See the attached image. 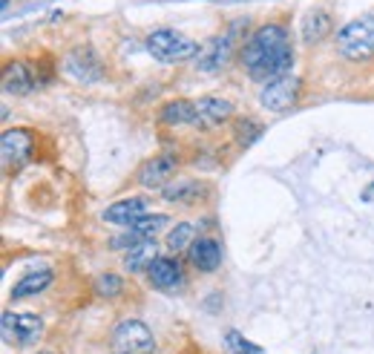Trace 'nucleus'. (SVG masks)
Wrapping results in <instances>:
<instances>
[{
	"instance_id": "4",
	"label": "nucleus",
	"mask_w": 374,
	"mask_h": 354,
	"mask_svg": "<svg viewBox=\"0 0 374 354\" xmlns=\"http://www.w3.org/2000/svg\"><path fill=\"white\" fill-rule=\"evenodd\" d=\"M113 354H153L156 351V337L141 320H124L113 328L110 337Z\"/></svg>"
},
{
	"instance_id": "3",
	"label": "nucleus",
	"mask_w": 374,
	"mask_h": 354,
	"mask_svg": "<svg viewBox=\"0 0 374 354\" xmlns=\"http://www.w3.org/2000/svg\"><path fill=\"white\" fill-rule=\"evenodd\" d=\"M147 49L153 58H159L162 63H182L187 58H196L199 55V43L185 38L182 32H173V29H156L147 35Z\"/></svg>"
},
{
	"instance_id": "13",
	"label": "nucleus",
	"mask_w": 374,
	"mask_h": 354,
	"mask_svg": "<svg viewBox=\"0 0 374 354\" xmlns=\"http://www.w3.org/2000/svg\"><path fill=\"white\" fill-rule=\"evenodd\" d=\"M141 217H147V202L138 199V196H130V199H121V202L110 204L104 210L101 219L110 222V225H127V228H133Z\"/></svg>"
},
{
	"instance_id": "11",
	"label": "nucleus",
	"mask_w": 374,
	"mask_h": 354,
	"mask_svg": "<svg viewBox=\"0 0 374 354\" xmlns=\"http://www.w3.org/2000/svg\"><path fill=\"white\" fill-rule=\"evenodd\" d=\"M147 279H150V286L159 288V291H179L185 286V271H182L179 259L159 256L153 265L147 268Z\"/></svg>"
},
{
	"instance_id": "26",
	"label": "nucleus",
	"mask_w": 374,
	"mask_h": 354,
	"mask_svg": "<svg viewBox=\"0 0 374 354\" xmlns=\"http://www.w3.org/2000/svg\"><path fill=\"white\" fill-rule=\"evenodd\" d=\"M41 354H52V351H41Z\"/></svg>"
},
{
	"instance_id": "2",
	"label": "nucleus",
	"mask_w": 374,
	"mask_h": 354,
	"mask_svg": "<svg viewBox=\"0 0 374 354\" xmlns=\"http://www.w3.org/2000/svg\"><path fill=\"white\" fill-rule=\"evenodd\" d=\"M337 52L346 61L374 58V15H360L337 29Z\"/></svg>"
},
{
	"instance_id": "12",
	"label": "nucleus",
	"mask_w": 374,
	"mask_h": 354,
	"mask_svg": "<svg viewBox=\"0 0 374 354\" xmlns=\"http://www.w3.org/2000/svg\"><path fill=\"white\" fill-rule=\"evenodd\" d=\"M234 115V104L228 98H219V95H204L196 101V124L193 127H202V130H210V127H219Z\"/></svg>"
},
{
	"instance_id": "5",
	"label": "nucleus",
	"mask_w": 374,
	"mask_h": 354,
	"mask_svg": "<svg viewBox=\"0 0 374 354\" xmlns=\"http://www.w3.org/2000/svg\"><path fill=\"white\" fill-rule=\"evenodd\" d=\"M63 73L78 84H98L104 81V61L93 46H75L63 58Z\"/></svg>"
},
{
	"instance_id": "21",
	"label": "nucleus",
	"mask_w": 374,
	"mask_h": 354,
	"mask_svg": "<svg viewBox=\"0 0 374 354\" xmlns=\"http://www.w3.org/2000/svg\"><path fill=\"white\" fill-rule=\"evenodd\" d=\"M170 222V217H165V214H147V217H141L130 231L133 234H138L141 239H153L165 225Z\"/></svg>"
},
{
	"instance_id": "14",
	"label": "nucleus",
	"mask_w": 374,
	"mask_h": 354,
	"mask_svg": "<svg viewBox=\"0 0 374 354\" xmlns=\"http://www.w3.org/2000/svg\"><path fill=\"white\" fill-rule=\"evenodd\" d=\"M187 254H190V265L196 271H202V274H210V271H216L222 265V245L216 239H210V236H199L190 245Z\"/></svg>"
},
{
	"instance_id": "22",
	"label": "nucleus",
	"mask_w": 374,
	"mask_h": 354,
	"mask_svg": "<svg viewBox=\"0 0 374 354\" xmlns=\"http://www.w3.org/2000/svg\"><path fill=\"white\" fill-rule=\"evenodd\" d=\"M193 242H196V228H193L190 222H179V225L167 234V248H170L173 254L185 251V248L193 245Z\"/></svg>"
},
{
	"instance_id": "10",
	"label": "nucleus",
	"mask_w": 374,
	"mask_h": 354,
	"mask_svg": "<svg viewBox=\"0 0 374 354\" xmlns=\"http://www.w3.org/2000/svg\"><path fill=\"white\" fill-rule=\"evenodd\" d=\"M234 55V29L224 32V35H216L210 41H204L199 46V55H196V66L202 69V73H216V69H222L224 63L231 61Z\"/></svg>"
},
{
	"instance_id": "16",
	"label": "nucleus",
	"mask_w": 374,
	"mask_h": 354,
	"mask_svg": "<svg viewBox=\"0 0 374 354\" xmlns=\"http://www.w3.org/2000/svg\"><path fill=\"white\" fill-rule=\"evenodd\" d=\"M204 193H207V184L196 182V179H182V182H173L165 187V199L173 204H193V202L204 199Z\"/></svg>"
},
{
	"instance_id": "1",
	"label": "nucleus",
	"mask_w": 374,
	"mask_h": 354,
	"mask_svg": "<svg viewBox=\"0 0 374 354\" xmlns=\"http://www.w3.org/2000/svg\"><path fill=\"white\" fill-rule=\"evenodd\" d=\"M239 61H242L245 73L259 84H271L288 76L294 66V43H291L288 29L279 24H268L256 29L242 46Z\"/></svg>"
},
{
	"instance_id": "18",
	"label": "nucleus",
	"mask_w": 374,
	"mask_h": 354,
	"mask_svg": "<svg viewBox=\"0 0 374 354\" xmlns=\"http://www.w3.org/2000/svg\"><path fill=\"white\" fill-rule=\"evenodd\" d=\"M162 124H170V127H182V124H196V101H187V98H176V101H167L159 113Z\"/></svg>"
},
{
	"instance_id": "24",
	"label": "nucleus",
	"mask_w": 374,
	"mask_h": 354,
	"mask_svg": "<svg viewBox=\"0 0 374 354\" xmlns=\"http://www.w3.org/2000/svg\"><path fill=\"white\" fill-rule=\"evenodd\" d=\"M224 343H228V351H231V354H265L256 343L245 340V334H239L237 328H231L228 334H224Z\"/></svg>"
},
{
	"instance_id": "8",
	"label": "nucleus",
	"mask_w": 374,
	"mask_h": 354,
	"mask_svg": "<svg viewBox=\"0 0 374 354\" xmlns=\"http://www.w3.org/2000/svg\"><path fill=\"white\" fill-rule=\"evenodd\" d=\"M176 170H179L176 156H170V153H159V156L147 159V162L138 167V184L147 187V190H165L167 184H173Z\"/></svg>"
},
{
	"instance_id": "9",
	"label": "nucleus",
	"mask_w": 374,
	"mask_h": 354,
	"mask_svg": "<svg viewBox=\"0 0 374 354\" xmlns=\"http://www.w3.org/2000/svg\"><path fill=\"white\" fill-rule=\"evenodd\" d=\"M0 328H4V340L6 343H18V345H26L32 340L41 337L43 331V320L38 314H15V311H6L0 317Z\"/></svg>"
},
{
	"instance_id": "17",
	"label": "nucleus",
	"mask_w": 374,
	"mask_h": 354,
	"mask_svg": "<svg viewBox=\"0 0 374 354\" xmlns=\"http://www.w3.org/2000/svg\"><path fill=\"white\" fill-rule=\"evenodd\" d=\"M52 286V271L49 268H41V271H32L26 276H21L12 288V300H26V297H35L41 291H46Z\"/></svg>"
},
{
	"instance_id": "7",
	"label": "nucleus",
	"mask_w": 374,
	"mask_h": 354,
	"mask_svg": "<svg viewBox=\"0 0 374 354\" xmlns=\"http://www.w3.org/2000/svg\"><path fill=\"white\" fill-rule=\"evenodd\" d=\"M299 93H303V81L294 78V76H282V78H276V81L262 87L259 104L265 110H271V113H285V110H291L299 101Z\"/></svg>"
},
{
	"instance_id": "23",
	"label": "nucleus",
	"mask_w": 374,
	"mask_h": 354,
	"mask_svg": "<svg viewBox=\"0 0 374 354\" xmlns=\"http://www.w3.org/2000/svg\"><path fill=\"white\" fill-rule=\"evenodd\" d=\"M262 130H265V127H262L256 118H239V121H237V130H234V132H237V145H239V147H251L254 141L262 135Z\"/></svg>"
},
{
	"instance_id": "20",
	"label": "nucleus",
	"mask_w": 374,
	"mask_h": 354,
	"mask_svg": "<svg viewBox=\"0 0 374 354\" xmlns=\"http://www.w3.org/2000/svg\"><path fill=\"white\" fill-rule=\"evenodd\" d=\"M156 259H159V256H156V242H153V239H144V242H138L135 248L127 251L124 268H127V271H141V268H150Z\"/></svg>"
},
{
	"instance_id": "6",
	"label": "nucleus",
	"mask_w": 374,
	"mask_h": 354,
	"mask_svg": "<svg viewBox=\"0 0 374 354\" xmlns=\"http://www.w3.org/2000/svg\"><path fill=\"white\" fill-rule=\"evenodd\" d=\"M35 153V135L24 127L4 130L0 135V159H4V170H21Z\"/></svg>"
},
{
	"instance_id": "19",
	"label": "nucleus",
	"mask_w": 374,
	"mask_h": 354,
	"mask_svg": "<svg viewBox=\"0 0 374 354\" xmlns=\"http://www.w3.org/2000/svg\"><path fill=\"white\" fill-rule=\"evenodd\" d=\"M331 29H334V21H331V15L323 12V9L308 12V15L303 18V41H306V43H320L326 35H331Z\"/></svg>"
},
{
	"instance_id": "25",
	"label": "nucleus",
	"mask_w": 374,
	"mask_h": 354,
	"mask_svg": "<svg viewBox=\"0 0 374 354\" xmlns=\"http://www.w3.org/2000/svg\"><path fill=\"white\" fill-rule=\"evenodd\" d=\"M95 291H98L101 297L113 300V297H118V294L124 291V279H121L118 274H101V276L95 279Z\"/></svg>"
},
{
	"instance_id": "15",
	"label": "nucleus",
	"mask_w": 374,
	"mask_h": 354,
	"mask_svg": "<svg viewBox=\"0 0 374 354\" xmlns=\"http://www.w3.org/2000/svg\"><path fill=\"white\" fill-rule=\"evenodd\" d=\"M4 90L9 95H29L35 90V76L24 61H9L4 66Z\"/></svg>"
}]
</instances>
